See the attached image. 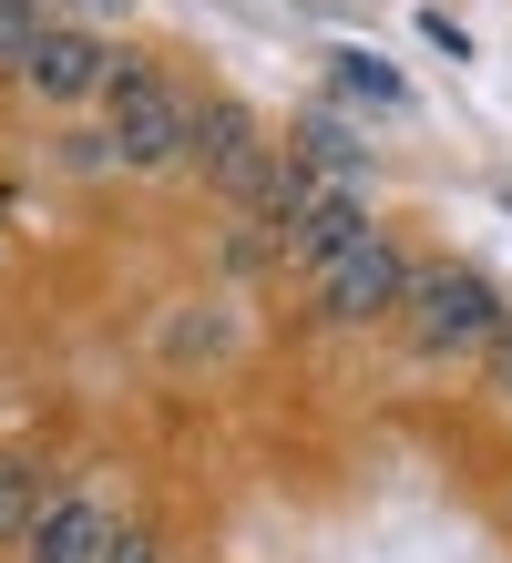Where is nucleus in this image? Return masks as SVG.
Segmentation results:
<instances>
[{"label": "nucleus", "mask_w": 512, "mask_h": 563, "mask_svg": "<svg viewBox=\"0 0 512 563\" xmlns=\"http://www.w3.org/2000/svg\"><path fill=\"white\" fill-rule=\"evenodd\" d=\"M400 328H410V349H421V358H492V339L512 328V308H502V287L482 267H451V256H440V267L410 277Z\"/></svg>", "instance_id": "nucleus-1"}, {"label": "nucleus", "mask_w": 512, "mask_h": 563, "mask_svg": "<svg viewBox=\"0 0 512 563\" xmlns=\"http://www.w3.org/2000/svg\"><path fill=\"white\" fill-rule=\"evenodd\" d=\"M102 144H113V164H133V175H185V92L154 73V62H113V92H102Z\"/></svg>", "instance_id": "nucleus-2"}, {"label": "nucleus", "mask_w": 512, "mask_h": 563, "mask_svg": "<svg viewBox=\"0 0 512 563\" xmlns=\"http://www.w3.org/2000/svg\"><path fill=\"white\" fill-rule=\"evenodd\" d=\"M185 154H195V175H216V195L236 216H257L266 206V185H277V144L257 134V113L247 103H226V92H185Z\"/></svg>", "instance_id": "nucleus-3"}, {"label": "nucleus", "mask_w": 512, "mask_h": 563, "mask_svg": "<svg viewBox=\"0 0 512 563\" xmlns=\"http://www.w3.org/2000/svg\"><path fill=\"white\" fill-rule=\"evenodd\" d=\"M113 42H102V31H83V21H62L52 11V31H42V42H31V62H21V92H31V103H52V113H102V92H113Z\"/></svg>", "instance_id": "nucleus-4"}, {"label": "nucleus", "mask_w": 512, "mask_h": 563, "mask_svg": "<svg viewBox=\"0 0 512 563\" xmlns=\"http://www.w3.org/2000/svg\"><path fill=\"white\" fill-rule=\"evenodd\" d=\"M410 277H421V256H400L390 236H369L359 256H338V267L318 277V297H328V318H349V328H380V318H400Z\"/></svg>", "instance_id": "nucleus-5"}, {"label": "nucleus", "mask_w": 512, "mask_h": 563, "mask_svg": "<svg viewBox=\"0 0 512 563\" xmlns=\"http://www.w3.org/2000/svg\"><path fill=\"white\" fill-rule=\"evenodd\" d=\"M369 236H380V225H369V206H359V185H318V206H307L297 225H287V267H307V287H318L338 256H359Z\"/></svg>", "instance_id": "nucleus-6"}, {"label": "nucleus", "mask_w": 512, "mask_h": 563, "mask_svg": "<svg viewBox=\"0 0 512 563\" xmlns=\"http://www.w3.org/2000/svg\"><path fill=\"white\" fill-rule=\"evenodd\" d=\"M113 533H123L113 503H92V492H52V512L31 522L21 563H102V553H113Z\"/></svg>", "instance_id": "nucleus-7"}, {"label": "nucleus", "mask_w": 512, "mask_h": 563, "mask_svg": "<svg viewBox=\"0 0 512 563\" xmlns=\"http://www.w3.org/2000/svg\"><path fill=\"white\" fill-rule=\"evenodd\" d=\"M52 512V482H42V461L31 451H0V553L31 543V522Z\"/></svg>", "instance_id": "nucleus-8"}, {"label": "nucleus", "mask_w": 512, "mask_h": 563, "mask_svg": "<svg viewBox=\"0 0 512 563\" xmlns=\"http://www.w3.org/2000/svg\"><path fill=\"white\" fill-rule=\"evenodd\" d=\"M328 82L349 92V113H380V123L410 113V82L390 73V62H369V52H338V62H328Z\"/></svg>", "instance_id": "nucleus-9"}, {"label": "nucleus", "mask_w": 512, "mask_h": 563, "mask_svg": "<svg viewBox=\"0 0 512 563\" xmlns=\"http://www.w3.org/2000/svg\"><path fill=\"white\" fill-rule=\"evenodd\" d=\"M216 358H226V318L185 308L175 328H164V369H216Z\"/></svg>", "instance_id": "nucleus-10"}, {"label": "nucleus", "mask_w": 512, "mask_h": 563, "mask_svg": "<svg viewBox=\"0 0 512 563\" xmlns=\"http://www.w3.org/2000/svg\"><path fill=\"white\" fill-rule=\"evenodd\" d=\"M297 154H307V164H318V175H328V185H359V175H369V164H359V144H349V134H338V123H328V113H307V123H297Z\"/></svg>", "instance_id": "nucleus-11"}, {"label": "nucleus", "mask_w": 512, "mask_h": 563, "mask_svg": "<svg viewBox=\"0 0 512 563\" xmlns=\"http://www.w3.org/2000/svg\"><path fill=\"white\" fill-rule=\"evenodd\" d=\"M42 31H52V11H42V0H0V73H21Z\"/></svg>", "instance_id": "nucleus-12"}, {"label": "nucleus", "mask_w": 512, "mask_h": 563, "mask_svg": "<svg viewBox=\"0 0 512 563\" xmlns=\"http://www.w3.org/2000/svg\"><path fill=\"white\" fill-rule=\"evenodd\" d=\"M102 563H164V543H154V522H123V533H113V553H102Z\"/></svg>", "instance_id": "nucleus-13"}, {"label": "nucleus", "mask_w": 512, "mask_h": 563, "mask_svg": "<svg viewBox=\"0 0 512 563\" xmlns=\"http://www.w3.org/2000/svg\"><path fill=\"white\" fill-rule=\"evenodd\" d=\"M482 369L502 379V400H512V328H502V339H492V358H482Z\"/></svg>", "instance_id": "nucleus-14"}]
</instances>
